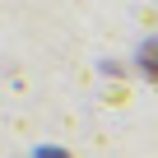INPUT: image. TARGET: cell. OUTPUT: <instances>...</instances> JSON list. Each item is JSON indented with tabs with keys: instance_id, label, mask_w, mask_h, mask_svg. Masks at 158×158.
<instances>
[{
	"instance_id": "cell-1",
	"label": "cell",
	"mask_w": 158,
	"mask_h": 158,
	"mask_svg": "<svg viewBox=\"0 0 158 158\" xmlns=\"http://www.w3.org/2000/svg\"><path fill=\"white\" fill-rule=\"evenodd\" d=\"M139 70H144V79L158 84V37H149V42L139 47Z\"/></svg>"
}]
</instances>
